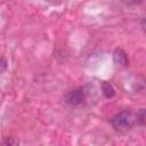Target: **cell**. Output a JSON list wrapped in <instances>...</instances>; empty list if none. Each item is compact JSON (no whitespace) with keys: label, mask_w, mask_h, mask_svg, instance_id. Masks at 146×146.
<instances>
[{"label":"cell","mask_w":146,"mask_h":146,"mask_svg":"<svg viewBox=\"0 0 146 146\" xmlns=\"http://www.w3.org/2000/svg\"><path fill=\"white\" fill-rule=\"evenodd\" d=\"M111 122L116 130H127V129L131 128V125L133 123V119H132L131 113L120 112L112 117Z\"/></svg>","instance_id":"obj_1"},{"label":"cell","mask_w":146,"mask_h":146,"mask_svg":"<svg viewBox=\"0 0 146 146\" xmlns=\"http://www.w3.org/2000/svg\"><path fill=\"white\" fill-rule=\"evenodd\" d=\"M83 99H84V91L80 88L71 90L66 95V102L71 105H79L83 102Z\"/></svg>","instance_id":"obj_2"},{"label":"cell","mask_w":146,"mask_h":146,"mask_svg":"<svg viewBox=\"0 0 146 146\" xmlns=\"http://www.w3.org/2000/svg\"><path fill=\"white\" fill-rule=\"evenodd\" d=\"M113 59L114 63L121 67H127L129 65V58L128 55L122 49H115L113 52Z\"/></svg>","instance_id":"obj_3"},{"label":"cell","mask_w":146,"mask_h":146,"mask_svg":"<svg viewBox=\"0 0 146 146\" xmlns=\"http://www.w3.org/2000/svg\"><path fill=\"white\" fill-rule=\"evenodd\" d=\"M102 91H103V94H104V96H105L106 98H112V97L115 95L114 88L112 87L111 83H108V82H106V81H104V82L102 83Z\"/></svg>","instance_id":"obj_4"},{"label":"cell","mask_w":146,"mask_h":146,"mask_svg":"<svg viewBox=\"0 0 146 146\" xmlns=\"http://www.w3.org/2000/svg\"><path fill=\"white\" fill-rule=\"evenodd\" d=\"M1 146H18V140L14 137H7L3 139Z\"/></svg>","instance_id":"obj_5"},{"label":"cell","mask_w":146,"mask_h":146,"mask_svg":"<svg viewBox=\"0 0 146 146\" xmlns=\"http://www.w3.org/2000/svg\"><path fill=\"white\" fill-rule=\"evenodd\" d=\"M137 121L140 123V124H144V121H145V110L141 108L138 113H137Z\"/></svg>","instance_id":"obj_6"}]
</instances>
